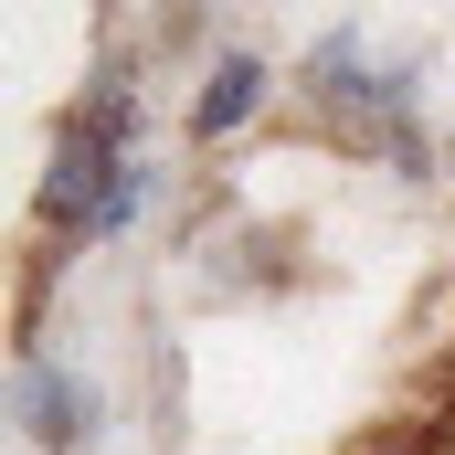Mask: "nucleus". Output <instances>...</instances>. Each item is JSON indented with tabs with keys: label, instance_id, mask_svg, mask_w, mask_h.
Instances as JSON below:
<instances>
[{
	"label": "nucleus",
	"instance_id": "20e7f679",
	"mask_svg": "<svg viewBox=\"0 0 455 455\" xmlns=\"http://www.w3.org/2000/svg\"><path fill=\"white\" fill-rule=\"evenodd\" d=\"M254 107H265V64H254V53H223L212 85H202V107H191V127H202V138H233Z\"/></svg>",
	"mask_w": 455,
	"mask_h": 455
},
{
	"label": "nucleus",
	"instance_id": "f03ea898",
	"mask_svg": "<svg viewBox=\"0 0 455 455\" xmlns=\"http://www.w3.org/2000/svg\"><path fill=\"white\" fill-rule=\"evenodd\" d=\"M307 96L339 116L349 138H381V148H413V75H392V64H371L360 43H318L307 53Z\"/></svg>",
	"mask_w": 455,
	"mask_h": 455
},
{
	"label": "nucleus",
	"instance_id": "7ed1b4c3",
	"mask_svg": "<svg viewBox=\"0 0 455 455\" xmlns=\"http://www.w3.org/2000/svg\"><path fill=\"white\" fill-rule=\"evenodd\" d=\"M11 413H21L32 455L96 445V381H85L75 360H53V349H21V371H11Z\"/></svg>",
	"mask_w": 455,
	"mask_h": 455
},
{
	"label": "nucleus",
	"instance_id": "f257e3e1",
	"mask_svg": "<svg viewBox=\"0 0 455 455\" xmlns=\"http://www.w3.org/2000/svg\"><path fill=\"white\" fill-rule=\"evenodd\" d=\"M148 191H159V159L138 148V96L127 85H96L85 116L64 127V148H53V180H43V223L85 233V243H107L148 212Z\"/></svg>",
	"mask_w": 455,
	"mask_h": 455
}]
</instances>
